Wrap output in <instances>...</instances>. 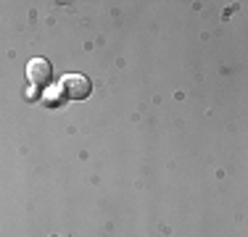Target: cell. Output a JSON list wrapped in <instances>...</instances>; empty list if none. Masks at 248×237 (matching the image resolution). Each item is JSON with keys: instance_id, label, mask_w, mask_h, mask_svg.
Here are the masks:
<instances>
[{"instance_id": "2", "label": "cell", "mask_w": 248, "mask_h": 237, "mask_svg": "<svg viewBox=\"0 0 248 237\" xmlns=\"http://www.w3.org/2000/svg\"><path fill=\"white\" fill-rule=\"evenodd\" d=\"M27 76H29V82H32V87L43 90V87H48L50 79H53V66L45 58H32V61L27 63Z\"/></svg>"}, {"instance_id": "1", "label": "cell", "mask_w": 248, "mask_h": 237, "mask_svg": "<svg viewBox=\"0 0 248 237\" xmlns=\"http://www.w3.org/2000/svg\"><path fill=\"white\" fill-rule=\"evenodd\" d=\"M61 90L66 92L69 100H85L87 95H90L93 85H90V79H87L85 74H66L61 79Z\"/></svg>"}, {"instance_id": "3", "label": "cell", "mask_w": 248, "mask_h": 237, "mask_svg": "<svg viewBox=\"0 0 248 237\" xmlns=\"http://www.w3.org/2000/svg\"><path fill=\"white\" fill-rule=\"evenodd\" d=\"M63 100H69V98H66V92L61 90V85L48 87V90H45V95H43V103L48 105V108H61Z\"/></svg>"}, {"instance_id": "4", "label": "cell", "mask_w": 248, "mask_h": 237, "mask_svg": "<svg viewBox=\"0 0 248 237\" xmlns=\"http://www.w3.org/2000/svg\"><path fill=\"white\" fill-rule=\"evenodd\" d=\"M37 95H40V90H37V87H32V90L27 92V100H34V98H37Z\"/></svg>"}]
</instances>
